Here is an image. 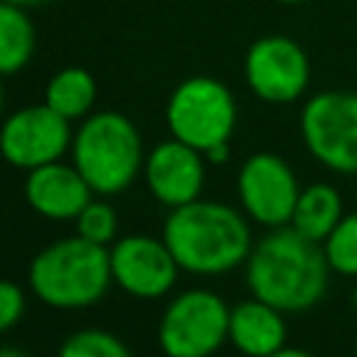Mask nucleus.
Segmentation results:
<instances>
[{
	"label": "nucleus",
	"instance_id": "2eb2a0df",
	"mask_svg": "<svg viewBox=\"0 0 357 357\" xmlns=\"http://www.w3.org/2000/svg\"><path fill=\"white\" fill-rule=\"evenodd\" d=\"M343 215H346V209H343L340 190L329 181H315V184L301 187L290 226L298 234H304L315 243H324V237L337 226V220Z\"/></svg>",
	"mask_w": 357,
	"mask_h": 357
},
{
	"label": "nucleus",
	"instance_id": "9d476101",
	"mask_svg": "<svg viewBox=\"0 0 357 357\" xmlns=\"http://www.w3.org/2000/svg\"><path fill=\"white\" fill-rule=\"evenodd\" d=\"M73 145L70 120L56 114L45 100L11 112L0 123V156L20 170L59 162Z\"/></svg>",
	"mask_w": 357,
	"mask_h": 357
},
{
	"label": "nucleus",
	"instance_id": "39448f33",
	"mask_svg": "<svg viewBox=\"0 0 357 357\" xmlns=\"http://www.w3.org/2000/svg\"><path fill=\"white\" fill-rule=\"evenodd\" d=\"M165 123L170 137L204 153L212 145L231 139L237 128V100L223 81L212 75H190L170 92Z\"/></svg>",
	"mask_w": 357,
	"mask_h": 357
},
{
	"label": "nucleus",
	"instance_id": "4468645a",
	"mask_svg": "<svg viewBox=\"0 0 357 357\" xmlns=\"http://www.w3.org/2000/svg\"><path fill=\"white\" fill-rule=\"evenodd\" d=\"M229 343L245 357H265L287 346L284 312L251 296L229 310Z\"/></svg>",
	"mask_w": 357,
	"mask_h": 357
},
{
	"label": "nucleus",
	"instance_id": "1a4fd4ad",
	"mask_svg": "<svg viewBox=\"0 0 357 357\" xmlns=\"http://www.w3.org/2000/svg\"><path fill=\"white\" fill-rule=\"evenodd\" d=\"M298 178L290 162L273 151L251 153L237 170V198L251 223L265 229L290 226L296 201H298Z\"/></svg>",
	"mask_w": 357,
	"mask_h": 357
},
{
	"label": "nucleus",
	"instance_id": "f03ea898",
	"mask_svg": "<svg viewBox=\"0 0 357 357\" xmlns=\"http://www.w3.org/2000/svg\"><path fill=\"white\" fill-rule=\"evenodd\" d=\"M162 240L173 251L178 268L195 276L229 273L245 265L254 248L245 212L204 198L170 209Z\"/></svg>",
	"mask_w": 357,
	"mask_h": 357
},
{
	"label": "nucleus",
	"instance_id": "aec40b11",
	"mask_svg": "<svg viewBox=\"0 0 357 357\" xmlns=\"http://www.w3.org/2000/svg\"><path fill=\"white\" fill-rule=\"evenodd\" d=\"M75 234H81L92 243L109 245L117 237V212H114V206L106 204V201L92 198L75 218Z\"/></svg>",
	"mask_w": 357,
	"mask_h": 357
},
{
	"label": "nucleus",
	"instance_id": "c85d7f7f",
	"mask_svg": "<svg viewBox=\"0 0 357 357\" xmlns=\"http://www.w3.org/2000/svg\"><path fill=\"white\" fill-rule=\"evenodd\" d=\"M354 357H357V343H354Z\"/></svg>",
	"mask_w": 357,
	"mask_h": 357
},
{
	"label": "nucleus",
	"instance_id": "412c9836",
	"mask_svg": "<svg viewBox=\"0 0 357 357\" xmlns=\"http://www.w3.org/2000/svg\"><path fill=\"white\" fill-rule=\"evenodd\" d=\"M25 315V293L17 282L0 279V335L20 324Z\"/></svg>",
	"mask_w": 357,
	"mask_h": 357
},
{
	"label": "nucleus",
	"instance_id": "f3484780",
	"mask_svg": "<svg viewBox=\"0 0 357 357\" xmlns=\"http://www.w3.org/2000/svg\"><path fill=\"white\" fill-rule=\"evenodd\" d=\"M36 28L22 6L0 0V75H14L33 59Z\"/></svg>",
	"mask_w": 357,
	"mask_h": 357
},
{
	"label": "nucleus",
	"instance_id": "7ed1b4c3",
	"mask_svg": "<svg viewBox=\"0 0 357 357\" xmlns=\"http://www.w3.org/2000/svg\"><path fill=\"white\" fill-rule=\"evenodd\" d=\"M109 245L81 234L45 245L28 268V287L56 310H81L100 301L112 284Z\"/></svg>",
	"mask_w": 357,
	"mask_h": 357
},
{
	"label": "nucleus",
	"instance_id": "0eeeda50",
	"mask_svg": "<svg viewBox=\"0 0 357 357\" xmlns=\"http://www.w3.org/2000/svg\"><path fill=\"white\" fill-rule=\"evenodd\" d=\"M229 304L212 290L178 293L159 318L156 340L165 357H212L229 340Z\"/></svg>",
	"mask_w": 357,
	"mask_h": 357
},
{
	"label": "nucleus",
	"instance_id": "5701e85b",
	"mask_svg": "<svg viewBox=\"0 0 357 357\" xmlns=\"http://www.w3.org/2000/svg\"><path fill=\"white\" fill-rule=\"evenodd\" d=\"M265 357H315V354L307 351V349H298V346H282V349H276V351H271Z\"/></svg>",
	"mask_w": 357,
	"mask_h": 357
},
{
	"label": "nucleus",
	"instance_id": "dca6fc26",
	"mask_svg": "<svg viewBox=\"0 0 357 357\" xmlns=\"http://www.w3.org/2000/svg\"><path fill=\"white\" fill-rule=\"evenodd\" d=\"M95 98H98V84L92 73L84 67H61L59 73L50 75L45 86V103L70 123L92 114Z\"/></svg>",
	"mask_w": 357,
	"mask_h": 357
},
{
	"label": "nucleus",
	"instance_id": "a211bd4d",
	"mask_svg": "<svg viewBox=\"0 0 357 357\" xmlns=\"http://www.w3.org/2000/svg\"><path fill=\"white\" fill-rule=\"evenodd\" d=\"M329 271L346 279H357V212H346L337 226L321 243Z\"/></svg>",
	"mask_w": 357,
	"mask_h": 357
},
{
	"label": "nucleus",
	"instance_id": "393cba45",
	"mask_svg": "<svg viewBox=\"0 0 357 357\" xmlns=\"http://www.w3.org/2000/svg\"><path fill=\"white\" fill-rule=\"evenodd\" d=\"M6 3H14V6H22V8H31V6H42L47 0H6Z\"/></svg>",
	"mask_w": 357,
	"mask_h": 357
},
{
	"label": "nucleus",
	"instance_id": "b1692460",
	"mask_svg": "<svg viewBox=\"0 0 357 357\" xmlns=\"http://www.w3.org/2000/svg\"><path fill=\"white\" fill-rule=\"evenodd\" d=\"M0 357H28V354L14 349V346H0Z\"/></svg>",
	"mask_w": 357,
	"mask_h": 357
},
{
	"label": "nucleus",
	"instance_id": "423d86ee",
	"mask_svg": "<svg viewBox=\"0 0 357 357\" xmlns=\"http://www.w3.org/2000/svg\"><path fill=\"white\" fill-rule=\"evenodd\" d=\"M298 131L307 153L321 167L357 176V92H315L301 106Z\"/></svg>",
	"mask_w": 357,
	"mask_h": 357
},
{
	"label": "nucleus",
	"instance_id": "9b49d317",
	"mask_svg": "<svg viewBox=\"0 0 357 357\" xmlns=\"http://www.w3.org/2000/svg\"><path fill=\"white\" fill-rule=\"evenodd\" d=\"M112 279L134 298H159L173 290L178 279V262L165 240L151 234H128L112 243Z\"/></svg>",
	"mask_w": 357,
	"mask_h": 357
},
{
	"label": "nucleus",
	"instance_id": "a878e982",
	"mask_svg": "<svg viewBox=\"0 0 357 357\" xmlns=\"http://www.w3.org/2000/svg\"><path fill=\"white\" fill-rule=\"evenodd\" d=\"M3 78V75H0ZM3 106H6V92H3V81H0V114H3Z\"/></svg>",
	"mask_w": 357,
	"mask_h": 357
},
{
	"label": "nucleus",
	"instance_id": "4be33fe9",
	"mask_svg": "<svg viewBox=\"0 0 357 357\" xmlns=\"http://www.w3.org/2000/svg\"><path fill=\"white\" fill-rule=\"evenodd\" d=\"M204 159L209 165H223L229 159V142H220V145H212L209 151H204Z\"/></svg>",
	"mask_w": 357,
	"mask_h": 357
},
{
	"label": "nucleus",
	"instance_id": "ddd939ff",
	"mask_svg": "<svg viewBox=\"0 0 357 357\" xmlns=\"http://www.w3.org/2000/svg\"><path fill=\"white\" fill-rule=\"evenodd\" d=\"M25 201L42 218L75 220L78 212L92 201V187L78 173L75 165H67L59 159V162H47L42 167L28 170Z\"/></svg>",
	"mask_w": 357,
	"mask_h": 357
},
{
	"label": "nucleus",
	"instance_id": "20e7f679",
	"mask_svg": "<svg viewBox=\"0 0 357 357\" xmlns=\"http://www.w3.org/2000/svg\"><path fill=\"white\" fill-rule=\"evenodd\" d=\"M73 165L92 192L117 195L142 170L145 151L137 126L123 112H92L73 131Z\"/></svg>",
	"mask_w": 357,
	"mask_h": 357
},
{
	"label": "nucleus",
	"instance_id": "bb28decb",
	"mask_svg": "<svg viewBox=\"0 0 357 357\" xmlns=\"http://www.w3.org/2000/svg\"><path fill=\"white\" fill-rule=\"evenodd\" d=\"M273 3H282V6H298V3H307V0H273Z\"/></svg>",
	"mask_w": 357,
	"mask_h": 357
},
{
	"label": "nucleus",
	"instance_id": "f257e3e1",
	"mask_svg": "<svg viewBox=\"0 0 357 357\" xmlns=\"http://www.w3.org/2000/svg\"><path fill=\"white\" fill-rule=\"evenodd\" d=\"M329 262L321 243L298 234L293 226L271 229L254 243L245 259V284L251 296L287 312L312 310L329 287Z\"/></svg>",
	"mask_w": 357,
	"mask_h": 357
},
{
	"label": "nucleus",
	"instance_id": "f8f14e48",
	"mask_svg": "<svg viewBox=\"0 0 357 357\" xmlns=\"http://www.w3.org/2000/svg\"><path fill=\"white\" fill-rule=\"evenodd\" d=\"M206 165L209 162L204 159L201 151L170 137L145 153L142 176H145L151 195L159 204L176 209V206H184V204L201 198Z\"/></svg>",
	"mask_w": 357,
	"mask_h": 357
},
{
	"label": "nucleus",
	"instance_id": "cd10ccee",
	"mask_svg": "<svg viewBox=\"0 0 357 357\" xmlns=\"http://www.w3.org/2000/svg\"><path fill=\"white\" fill-rule=\"evenodd\" d=\"M351 307H354V312H357V287L351 290Z\"/></svg>",
	"mask_w": 357,
	"mask_h": 357
},
{
	"label": "nucleus",
	"instance_id": "6e6552de",
	"mask_svg": "<svg viewBox=\"0 0 357 357\" xmlns=\"http://www.w3.org/2000/svg\"><path fill=\"white\" fill-rule=\"evenodd\" d=\"M243 78L265 103L287 106L304 98L310 89L312 67L307 50L284 33H265L254 39L243 56Z\"/></svg>",
	"mask_w": 357,
	"mask_h": 357
},
{
	"label": "nucleus",
	"instance_id": "6ab92c4d",
	"mask_svg": "<svg viewBox=\"0 0 357 357\" xmlns=\"http://www.w3.org/2000/svg\"><path fill=\"white\" fill-rule=\"evenodd\" d=\"M56 357H131L128 346L106 329H78L59 346Z\"/></svg>",
	"mask_w": 357,
	"mask_h": 357
}]
</instances>
